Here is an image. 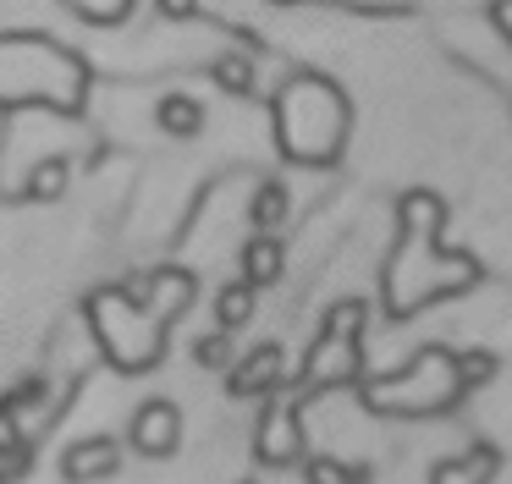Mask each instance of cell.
Returning <instances> with one entry per match:
<instances>
[{"instance_id": "26", "label": "cell", "mask_w": 512, "mask_h": 484, "mask_svg": "<svg viewBox=\"0 0 512 484\" xmlns=\"http://www.w3.org/2000/svg\"><path fill=\"white\" fill-rule=\"evenodd\" d=\"M276 6H292V0H276Z\"/></svg>"}, {"instance_id": "25", "label": "cell", "mask_w": 512, "mask_h": 484, "mask_svg": "<svg viewBox=\"0 0 512 484\" xmlns=\"http://www.w3.org/2000/svg\"><path fill=\"white\" fill-rule=\"evenodd\" d=\"M490 22H496V33L512 44V0H490Z\"/></svg>"}, {"instance_id": "19", "label": "cell", "mask_w": 512, "mask_h": 484, "mask_svg": "<svg viewBox=\"0 0 512 484\" xmlns=\"http://www.w3.org/2000/svg\"><path fill=\"white\" fill-rule=\"evenodd\" d=\"M248 220H254V231H276L281 220H287V187H281V182H265V187H259Z\"/></svg>"}, {"instance_id": "1", "label": "cell", "mask_w": 512, "mask_h": 484, "mask_svg": "<svg viewBox=\"0 0 512 484\" xmlns=\"http://www.w3.org/2000/svg\"><path fill=\"white\" fill-rule=\"evenodd\" d=\"M446 231V204L424 187L402 193L397 204V248H391V264L380 275V297H386V314L391 319H413L424 314L430 303L441 297H457L468 286H479V264L468 253L446 248L441 242Z\"/></svg>"}, {"instance_id": "21", "label": "cell", "mask_w": 512, "mask_h": 484, "mask_svg": "<svg viewBox=\"0 0 512 484\" xmlns=\"http://www.w3.org/2000/svg\"><path fill=\"white\" fill-rule=\"evenodd\" d=\"M193 358H199V369H232V336H226V330H210V336L193 347Z\"/></svg>"}, {"instance_id": "10", "label": "cell", "mask_w": 512, "mask_h": 484, "mask_svg": "<svg viewBox=\"0 0 512 484\" xmlns=\"http://www.w3.org/2000/svg\"><path fill=\"white\" fill-rule=\"evenodd\" d=\"M281 380H287V352L276 341H259L254 352L232 358V369H226L232 396H270V391H281Z\"/></svg>"}, {"instance_id": "22", "label": "cell", "mask_w": 512, "mask_h": 484, "mask_svg": "<svg viewBox=\"0 0 512 484\" xmlns=\"http://www.w3.org/2000/svg\"><path fill=\"white\" fill-rule=\"evenodd\" d=\"M457 369H463V391H479L485 380H496V358L490 352H457Z\"/></svg>"}, {"instance_id": "3", "label": "cell", "mask_w": 512, "mask_h": 484, "mask_svg": "<svg viewBox=\"0 0 512 484\" xmlns=\"http://www.w3.org/2000/svg\"><path fill=\"white\" fill-rule=\"evenodd\" d=\"M270 121H276V149L292 165H314L331 171L347 149V127H353V105L347 94L320 72H298L276 88L270 99Z\"/></svg>"}, {"instance_id": "18", "label": "cell", "mask_w": 512, "mask_h": 484, "mask_svg": "<svg viewBox=\"0 0 512 484\" xmlns=\"http://www.w3.org/2000/svg\"><path fill=\"white\" fill-rule=\"evenodd\" d=\"M61 193H67V160H39L28 171V198L34 204H56Z\"/></svg>"}, {"instance_id": "23", "label": "cell", "mask_w": 512, "mask_h": 484, "mask_svg": "<svg viewBox=\"0 0 512 484\" xmlns=\"http://www.w3.org/2000/svg\"><path fill=\"white\" fill-rule=\"evenodd\" d=\"M309 484H358L353 468L336 457H309Z\"/></svg>"}, {"instance_id": "11", "label": "cell", "mask_w": 512, "mask_h": 484, "mask_svg": "<svg viewBox=\"0 0 512 484\" xmlns=\"http://www.w3.org/2000/svg\"><path fill=\"white\" fill-rule=\"evenodd\" d=\"M122 468V440L111 435H83L61 451V479L67 484H100Z\"/></svg>"}, {"instance_id": "13", "label": "cell", "mask_w": 512, "mask_h": 484, "mask_svg": "<svg viewBox=\"0 0 512 484\" xmlns=\"http://www.w3.org/2000/svg\"><path fill=\"white\" fill-rule=\"evenodd\" d=\"M155 121H160V132H171V138H199L204 132V105L193 94H166L155 105Z\"/></svg>"}, {"instance_id": "9", "label": "cell", "mask_w": 512, "mask_h": 484, "mask_svg": "<svg viewBox=\"0 0 512 484\" xmlns=\"http://www.w3.org/2000/svg\"><path fill=\"white\" fill-rule=\"evenodd\" d=\"M127 440H133L138 457H171L182 446V407L166 402V396H149V402L133 407V424H127Z\"/></svg>"}, {"instance_id": "24", "label": "cell", "mask_w": 512, "mask_h": 484, "mask_svg": "<svg viewBox=\"0 0 512 484\" xmlns=\"http://www.w3.org/2000/svg\"><path fill=\"white\" fill-rule=\"evenodd\" d=\"M155 6H160V17H171V22L199 17V0H155Z\"/></svg>"}, {"instance_id": "4", "label": "cell", "mask_w": 512, "mask_h": 484, "mask_svg": "<svg viewBox=\"0 0 512 484\" xmlns=\"http://www.w3.org/2000/svg\"><path fill=\"white\" fill-rule=\"evenodd\" d=\"M83 319H89L94 347L105 352V363H111V369H122V374H149L160 358H166L171 325H166V319H160L149 303H138L127 286H100V292H89Z\"/></svg>"}, {"instance_id": "8", "label": "cell", "mask_w": 512, "mask_h": 484, "mask_svg": "<svg viewBox=\"0 0 512 484\" xmlns=\"http://www.w3.org/2000/svg\"><path fill=\"white\" fill-rule=\"evenodd\" d=\"M127 292L138 297V303H149L166 325H177L182 314L193 308V292H199V281H193V270H182V264H155V270L133 275V281H122Z\"/></svg>"}, {"instance_id": "12", "label": "cell", "mask_w": 512, "mask_h": 484, "mask_svg": "<svg viewBox=\"0 0 512 484\" xmlns=\"http://www.w3.org/2000/svg\"><path fill=\"white\" fill-rule=\"evenodd\" d=\"M281 275H287V248H281V237L259 231V237L243 248V281L248 286H276Z\"/></svg>"}, {"instance_id": "20", "label": "cell", "mask_w": 512, "mask_h": 484, "mask_svg": "<svg viewBox=\"0 0 512 484\" xmlns=\"http://www.w3.org/2000/svg\"><path fill=\"white\" fill-rule=\"evenodd\" d=\"M23 413L12 407V396H0V457H23Z\"/></svg>"}, {"instance_id": "17", "label": "cell", "mask_w": 512, "mask_h": 484, "mask_svg": "<svg viewBox=\"0 0 512 484\" xmlns=\"http://www.w3.org/2000/svg\"><path fill=\"white\" fill-rule=\"evenodd\" d=\"M61 6H67L78 22H89V28H116V22L133 17L138 0H61Z\"/></svg>"}, {"instance_id": "14", "label": "cell", "mask_w": 512, "mask_h": 484, "mask_svg": "<svg viewBox=\"0 0 512 484\" xmlns=\"http://www.w3.org/2000/svg\"><path fill=\"white\" fill-rule=\"evenodd\" d=\"M254 297H259V286H248V281H226L221 292H215V330H243L248 319H254Z\"/></svg>"}, {"instance_id": "2", "label": "cell", "mask_w": 512, "mask_h": 484, "mask_svg": "<svg viewBox=\"0 0 512 484\" xmlns=\"http://www.w3.org/2000/svg\"><path fill=\"white\" fill-rule=\"evenodd\" d=\"M17 105L78 116L89 105V61L50 33H0V110Z\"/></svg>"}, {"instance_id": "6", "label": "cell", "mask_w": 512, "mask_h": 484, "mask_svg": "<svg viewBox=\"0 0 512 484\" xmlns=\"http://www.w3.org/2000/svg\"><path fill=\"white\" fill-rule=\"evenodd\" d=\"M364 319L369 314H364L358 297L331 303V314H325L320 336H314L309 358H303V369H298V402L342 391V385H353L358 374H364Z\"/></svg>"}, {"instance_id": "16", "label": "cell", "mask_w": 512, "mask_h": 484, "mask_svg": "<svg viewBox=\"0 0 512 484\" xmlns=\"http://www.w3.org/2000/svg\"><path fill=\"white\" fill-rule=\"evenodd\" d=\"M490 468H496V451H490V446H474L468 457L441 462V468L430 473V484H485Z\"/></svg>"}, {"instance_id": "15", "label": "cell", "mask_w": 512, "mask_h": 484, "mask_svg": "<svg viewBox=\"0 0 512 484\" xmlns=\"http://www.w3.org/2000/svg\"><path fill=\"white\" fill-rule=\"evenodd\" d=\"M210 77L226 88V94H237V99H254L259 94L254 55H243V50H221V55H215V66H210Z\"/></svg>"}, {"instance_id": "5", "label": "cell", "mask_w": 512, "mask_h": 484, "mask_svg": "<svg viewBox=\"0 0 512 484\" xmlns=\"http://www.w3.org/2000/svg\"><path fill=\"white\" fill-rule=\"evenodd\" d=\"M463 369H457L452 347H419L402 369H386L375 380H364V407L380 418H430L446 413L452 402H463Z\"/></svg>"}, {"instance_id": "7", "label": "cell", "mask_w": 512, "mask_h": 484, "mask_svg": "<svg viewBox=\"0 0 512 484\" xmlns=\"http://www.w3.org/2000/svg\"><path fill=\"white\" fill-rule=\"evenodd\" d=\"M254 462L259 468H298L303 462V402L298 396H265V413L254 429Z\"/></svg>"}]
</instances>
